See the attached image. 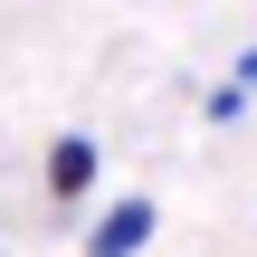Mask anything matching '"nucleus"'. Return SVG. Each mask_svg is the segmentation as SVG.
Returning <instances> with one entry per match:
<instances>
[{"label": "nucleus", "mask_w": 257, "mask_h": 257, "mask_svg": "<svg viewBox=\"0 0 257 257\" xmlns=\"http://www.w3.org/2000/svg\"><path fill=\"white\" fill-rule=\"evenodd\" d=\"M153 229H162L153 200H114V210L86 229V257H143V248H153Z\"/></svg>", "instance_id": "f257e3e1"}, {"label": "nucleus", "mask_w": 257, "mask_h": 257, "mask_svg": "<svg viewBox=\"0 0 257 257\" xmlns=\"http://www.w3.org/2000/svg\"><path fill=\"white\" fill-rule=\"evenodd\" d=\"M95 162H105V153H95V134H57V143H48V200H57V210H76V200L95 191Z\"/></svg>", "instance_id": "f03ea898"}, {"label": "nucleus", "mask_w": 257, "mask_h": 257, "mask_svg": "<svg viewBox=\"0 0 257 257\" xmlns=\"http://www.w3.org/2000/svg\"><path fill=\"white\" fill-rule=\"evenodd\" d=\"M200 114H210V124H238V114H248V86H210Z\"/></svg>", "instance_id": "7ed1b4c3"}, {"label": "nucleus", "mask_w": 257, "mask_h": 257, "mask_svg": "<svg viewBox=\"0 0 257 257\" xmlns=\"http://www.w3.org/2000/svg\"><path fill=\"white\" fill-rule=\"evenodd\" d=\"M229 86H248V95H257V48H238V67H229Z\"/></svg>", "instance_id": "20e7f679"}]
</instances>
